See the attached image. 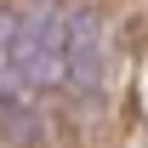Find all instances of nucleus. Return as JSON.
<instances>
[{
    "mask_svg": "<svg viewBox=\"0 0 148 148\" xmlns=\"http://www.w3.org/2000/svg\"><path fill=\"white\" fill-rule=\"evenodd\" d=\"M103 23L97 12H69L63 17V80H69L74 91L91 97L103 86Z\"/></svg>",
    "mask_w": 148,
    "mask_h": 148,
    "instance_id": "obj_2",
    "label": "nucleus"
},
{
    "mask_svg": "<svg viewBox=\"0 0 148 148\" xmlns=\"http://www.w3.org/2000/svg\"><path fill=\"white\" fill-rule=\"evenodd\" d=\"M51 80H63V17L29 12V17L0 23V86L34 91Z\"/></svg>",
    "mask_w": 148,
    "mask_h": 148,
    "instance_id": "obj_1",
    "label": "nucleus"
}]
</instances>
